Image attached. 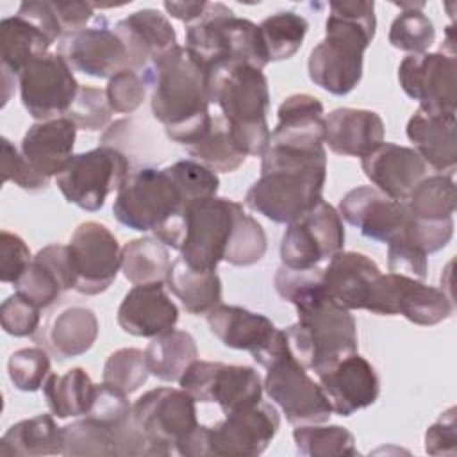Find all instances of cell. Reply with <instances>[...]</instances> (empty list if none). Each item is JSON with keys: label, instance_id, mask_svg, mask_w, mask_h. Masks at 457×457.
<instances>
[{"label": "cell", "instance_id": "cell-48", "mask_svg": "<svg viewBox=\"0 0 457 457\" xmlns=\"http://www.w3.org/2000/svg\"><path fill=\"white\" fill-rule=\"evenodd\" d=\"M166 171L180 189L186 204L212 198L220 189V179L216 171L198 161L182 159L166 166Z\"/></svg>", "mask_w": 457, "mask_h": 457}, {"label": "cell", "instance_id": "cell-37", "mask_svg": "<svg viewBox=\"0 0 457 457\" xmlns=\"http://www.w3.org/2000/svg\"><path fill=\"white\" fill-rule=\"evenodd\" d=\"M170 266L168 246L157 237H137L121 246V271L134 286L166 284Z\"/></svg>", "mask_w": 457, "mask_h": 457}, {"label": "cell", "instance_id": "cell-33", "mask_svg": "<svg viewBox=\"0 0 457 457\" xmlns=\"http://www.w3.org/2000/svg\"><path fill=\"white\" fill-rule=\"evenodd\" d=\"M61 427L50 414L21 420L7 428L0 439L2 457L61 455Z\"/></svg>", "mask_w": 457, "mask_h": 457}, {"label": "cell", "instance_id": "cell-5", "mask_svg": "<svg viewBox=\"0 0 457 457\" xmlns=\"http://www.w3.org/2000/svg\"><path fill=\"white\" fill-rule=\"evenodd\" d=\"M211 104L221 109L236 146L248 155H262L271 130L266 121L270 87L262 70L250 64H220L209 70Z\"/></svg>", "mask_w": 457, "mask_h": 457}, {"label": "cell", "instance_id": "cell-42", "mask_svg": "<svg viewBox=\"0 0 457 457\" xmlns=\"http://www.w3.org/2000/svg\"><path fill=\"white\" fill-rule=\"evenodd\" d=\"M268 61L291 59L302 46L309 23L293 11H280L264 18L259 25Z\"/></svg>", "mask_w": 457, "mask_h": 457}, {"label": "cell", "instance_id": "cell-45", "mask_svg": "<svg viewBox=\"0 0 457 457\" xmlns=\"http://www.w3.org/2000/svg\"><path fill=\"white\" fill-rule=\"evenodd\" d=\"M148 375L150 370L143 350L120 348L107 357L102 371V382L130 395L146 382Z\"/></svg>", "mask_w": 457, "mask_h": 457}, {"label": "cell", "instance_id": "cell-13", "mask_svg": "<svg viewBox=\"0 0 457 457\" xmlns=\"http://www.w3.org/2000/svg\"><path fill=\"white\" fill-rule=\"evenodd\" d=\"M75 291L95 296L109 289L121 270V246L114 234L98 221L80 223L68 241Z\"/></svg>", "mask_w": 457, "mask_h": 457}, {"label": "cell", "instance_id": "cell-34", "mask_svg": "<svg viewBox=\"0 0 457 457\" xmlns=\"http://www.w3.org/2000/svg\"><path fill=\"white\" fill-rule=\"evenodd\" d=\"M166 286L189 314H207L221 303V280L218 273L195 270L180 257L171 262Z\"/></svg>", "mask_w": 457, "mask_h": 457}, {"label": "cell", "instance_id": "cell-26", "mask_svg": "<svg viewBox=\"0 0 457 457\" xmlns=\"http://www.w3.org/2000/svg\"><path fill=\"white\" fill-rule=\"evenodd\" d=\"M77 130L75 123L64 116L37 121L25 132L20 152L37 175L50 180L73 157Z\"/></svg>", "mask_w": 457, "mask_h": 457}, {"label": "cell", "instance_id": "cell-54", "mask_svg": "<svg viewBox=\"0 0 457 457\" xmlns=\"http://www.w3.org/2000/svg\"><path fill=\"white\" fill-rule=\"evenodd\" d=\"M39 312H41V307H37L34 302H30L23 295L14 293L2 302V307H0L2 328L14 337L34 336L41 320Z\"/></svg>", "mask_w": 457, "mask_h": 457}, {"label": "cell", "instance_id": "cell-23", "mask_svg": "<svg viewBox=\"0 0 457 457\" xmlns=\"http://www.w3.org/2000/svg\"><path fill=\"white\" fill-rule=\"evenodd\" d=\"M116 320L125 334L152 339L175 328L179 309L168 296L164 284H141L123 296Z\"/></svg>", "mask_w": 457, "mask_h": 457}, {"label": "cell", "instance_id": "cell-57", "mask_svg": "<svg viewBox=\"0 0 457 457\" xmlns=\"http://www.w3.org/2000/svg\"><path fill=\"white\" fill-rule=\"evenodd\" d=\"M427 257L423 252L414 248L403 237H396L387 243V264L391 273H402L418 280L427 277Z\"/></svg>", "mask_w": 457, "mask_h": 457}, {"label": "cell", "instance_id": "cell-10", "mask_svg": "<svg viewBox=\"0 0 457 457\" xmlns=\"http://www.w3.org/2000/svg\"><path fill=\"white\" fill-rule=\"evenodd\" d=\"M366 311L380 316H403L414 325L432 327L453 312L452 298L434 286L402 273L378 275L368 295Z\"/></svg>", "mask_w": 457, "mask_h": 457}, {"label": "cell", "instance_id": "cell-51", "mask_svg": "<svg viewBox=\"0 0 457 457\" xmlns=\"http://www.w3.org/2000/svg\"><path fill=\"white\" fill-rule=\"evenodd\" d=\"M280 259L284 266L296 270L314 268L325 261L314 234L302 220L287 225L280 241Z\"/></svg>", "mask_w": 457, "mask_h": 457}, {"label": "cell", "instance_id": "cell-21", "mask_svg": "<svg viewBox=\"0 0 457 457\" xmlns=\"http://www.w3.org/2000/svg\"><path fill=\"white\" fill-rule=\"evenodd\" d=\"M361 166L378 191L400 202L407 200L428 171V166L414 148L387 141L364 155Z\"/></svg>", "mask_w": 457, "mask_h": 457}, {"label": "cell", "instance_id": "cell-7", "mask_svg": "<svg viewBox=\"0 0 457 457\" xmlns=\"http://www.w3.org/2000/svg\"><path fill=\"white\" fill-rule=\"evenodd\" d=\"M298 321L284 330L293 357L321 375L343 357L357 352V323L350 311L323 300L296 311Z\"/></svg>", "mask_w": 457, "mask_h": 457}, {"label": "cell", "instance_id": "cell-9", "mask_svg": "<svg viewBox=\"0 0 457 457\" xmlns=\"http://www.w3.org/2000/svg\"><path fill=\"white\" fill-rule=\"evenodd\" d=\"M243 205L223 196L196 200L186 209V232L180 259L202 271H216L230 245Z\"/></svg>", "mask_w": 457, "mask_h": 457}, {"label": "cell", "instance_id": "cell-47", "mask_svg": "<svg viewBox=\"0 0 457 457\" xmlns=\"http://www.w3.org/2000/svg\"><path fill=\"white\" fill-rule=\"evenodd\" d=\"M298 220H302L309 227V230L314 234L325 261H330L334 255L343 252L345 248L343 218L328 202L321 198Z\"/></svg>", "mask_w": 457, "mask_h": 457}, {"label": "cell", "instance_id": "cell-25", "mask_svg": "<svg viewBox=\"0 0 457 457\" xmlns=\"http://www.w3.org/2000/svg\"><path fill=\"white\" fill-rule=\"evenodd\" d=\"M12 286L16 287V293L23 295L41 309L55 303L64 291L75 289V275L68 246L54 243L41 248Z\"/></svg>", "mask_w": 457, "mask_h": 457}, {"label": "cell", "instance_id": "cell-11", "mask_svg": "<svg viewBox=\"0 0 457 457\" xmlns=\"http://www.w3.org/2000/svg\"><path fill=\"white\" fill-rule=\"evenodd\" d=\"M180 389L196 402L218 403L223 414L250 407L262 400L261 375L252 366L195 361L179 380Z\"/></svg>", "mask_w": 457, "mask_h": 457}, {"label": "cell", "instance_id": "cell-43", "mask_svg": "<svg viewBox=\"0 0 457 457\" xmlns=\"http://www.w3.org/2000/svg\"><path fill=\"white\" fill-rule=\"evenodd\" d=\"M296 452L305 457H336L357 455L355 437L350 430L339 425H298L293 430Z\"/></svg>", "mask_w": 457, "mask_h": 457}, {"label": "cell", "instance_id": "cell-31", "mask_svg": "<svg viewBox=\"0 0 457 457\" xmlns=\"http://www.w3.org/2000/svg\"><path fill=\"white\" fill-rule=\"evenodd\" d=\"M52 45L54 41L27 18L20 14L4 18L0 23V68L18 77L29 62L46 55Z\"/></svg>", "mask_w": 457, "mask_h": 457}, {"label": "cell", "instance_id": "cell-44", "mask_svg": "<svg viewBox=\"0 0 457 457\" xmlns=\"http://www.w3.org/2000/svg\"><path fill=\"white\" fill-rule=\"evenodd\" d=\"M273 284L278 296L293 303L296 311H303L328 300L323 286V270L318 266L296 270L282 264L275 273Z\"/></svg>", "mask_w": 457, "mask_h": 457}, {"label": "cell", "instance_id": "cell-60", "mask_svg": "<svg viewBox=\"0 0 457 457\" xmlns=\"http://www.w3.org/2000/svg\"><path fill=\"white\" fill-rule=\"evenodd\" d=\"M16 14H20V16L27 18L29 21H32L34 25H37L54 43L61 41L62 30L57 21V16L52 9V2H36V0L21 2Z\"/></svg>", "mask_w": 457, "mask_h": 457}, {"label": "cell", "instance_id": "cell-53", "mask_svg": "<svg viewBox=\"0 0 457 457\" xmlns=\"http://www.w3.org/2000/svg\"><path fill=\"white\" fill-rule=\"evenodd\" d=\"M146 84L139 71L125 68L109 79L105 95L112 112L130 114L134 112L146 96Z\"/></svg>", "mask_w": 457, "mask_h": 457}, {"label": "cell", "instance_id": "cell-38", "mask_svg": "<svg viewBox=\"0 0 457 457\" xmlns=\"http://www.w3.org/2000/svg\"><path fill=\"white\" fill-rule=\"evenodd\" d=\"M184 148L191 157L216 173L236 171L246 161V155L236 146L230 127L221 114L212 116L209 129Z\"/></svg>", "mask_w": 457, "mask_h": 457}, {"label": "cell", "instance_id": "cell-49", "mask_svg": "<svg viewBox=\"0 0 457 457\" xmlns=\"http://www.w3.org/2000/svg\"><path fill=\"white\" fill-rule=\"evenodd\" d=\"M7 373L20 391L34 393L41 389L50 375L48 352L39 346L16 350L7 361Z\"/></svg>", "mask_w": 457, "mask_h": 457}, {"label": "cell", "instance_id": "cell-32", "mask_svg": "<svg viewBox=\"0 0 457 457\" xmlns=\"http://www.w3.org/2000/svg\"><path fill=\"white\" fill-rule=\"evenodd\" d=\"M98 337L96 314L87 307H68L46 327V345L61 359L86 353Z\"/></svg>", "mask_w": 457, "mask_h": 457}, {"label": "cell", "instance_id": "cell-4", "mask_svg": "<svg viewBox=\"0 0 457 457\" xmlns=\"http://www.w3.org/2000/svg\"><path fill=\"white\" fill-rule=\"evenodd\" d=\"M186 204L166 168L145 166L129 173L118 189L112 214L137 232H154L166 246L180 250L186 232Z\"/></svg>", "mask_w": 457, "mask_h": 457}, {"label": "cell", "instance_id": "cell-46", "mask_svg": "<svg viewBox=\"0 0 457 457\" xmlns=\"http://www.w3.org/2000/svg\"><path fill=\"white\" fill-rule=\"evenodd\" d=\"M266 248H268V239L262 225L241 209L223 261L241 268L252 266L264 257Z\"/></svg>", "mask_w": 457, "mask_h": 457}, {"label": "cell", "instance_id": "cell-61", "mask_svg": "<svg viewBox=\"0 0 457 457\" xmlns=\"http://www.w3.org/2000/svg\"><path fill=\"white\" fill-rule=\"evenodd\" d=\"M175 453L186 457H211V427L196 425L175 443Z\"/></svg>", "mask_w": 457, "mask_h": 457}, {"label": "cell", "instance_id": "cell-28", "mask_svg": "<svg viewBox=\"0 0 457 457\" xmlns=\"http://www.w3.org/2000/svg\"><path fill=\"white\" fill-rule=\"evenodd\" d=\"M384 121L375 111L339 107L325 116L323 143L337 155L364 157L384 143Z\"/></svg>", "mask_w": 457, "mask_h": 457}, {"label": "cell", "instance_id": "cell-29", "mask_svg": "<svg viewBox=\"0 0 457 457\" xmlns=\"http://www.w3.org/2000/svg\"><path fill=\"white\" fill-rule=\"evenodd\" d=\"M455 129V114H436L418 107L409 118L405 132L427 166L452 175L457 164Z\"/></svg>", "mask_w": 457, "mask_h": 457}, {"label": "cell", "instance_id": "cell-3", "mask_svg": "<svg viewBox=\"0 0 457 457\" xmlns=\"http://www.w3.org/2000/svg\"><path fill=\"white\" fill-rule=\"evenodd\" d=\"M325 37L311 50L309 79L330 95H348L362 79L364 52L375 37L373 2H330Z\"/></svg>", "mask_w": 457, "mask_h": 457}, {"label": "cell", "instance_id": "cell-41", "mask_svg": "<svg viewBox=\"0 0 457 457\" xmlns=\"http://www.w3.org/2000/svg\"><path fill=\"white\" fill-rule=\"evenodd\" d=\"M61 455L66 457H116V439L109 427L84 416L61 427Z\"/></svg>", "mask_w": 457, "mask_h": 457}, {"label": "cell", "instance_id": "cell-62", "mask_svg": "<svg viewBox=\"0 0 457 457\" xmlns=\"http://www.w3.org/2000/svg\"><path fill=\"white\" fill-rule=\"evenodd\" d=\"M207 4L209 2L200 0V2H164L162 5H164L168 14L184 21L186 25H191L193 21H196L204 14Z\"/></svg>", "mask_w": 457, "mask_h": 457}, {"label": "cell", "instance_id": "cell-18", "mask_svg": "<svg viewBox=\"0 0 457 457\" xmlns=\"http://www.w3.org/2000/svg\"><path fill=\"white\" fill-rule=\"evenodd\" d=\"M59 54L73 71L95 79H111L129 68L127 48L105 18H98L93 27L62 37L59 41Z\"/></svg>", "mask_w": 457, "mask_h": 457}, {"label": "cell", "instance_id": "cell-35", "mask_svg": "<svg viewBox=\"0 0 457 457\" xmlns=\"http://www.w3.org/2000/svg\"><path fill=\"white\" fill-rule=\"evenodd\" d=\"M145 357L154 377L164 382H179L189 364L198 359V348L189 332L173 328L152 337Z\"/></svg>", "mask_w": 457, "mask_h": 457}, {"label": "cell", "instance_id": "cell-16", "mask_svg": "<svg viewBox=\"0 0 457 457\" xmlns=\"http://www.w3.org/2000/svg\"><path fill=\"white\" fill-rule=\"evenodd\" d=\"M132 411L136 423L161 455L175 453V443L198 425L196 400L184 389H150L134 402Z\"/></svg>", "mask_w": 457, "mask_h": 457}, {"label": "cell", "instance_id": "cell-56", "mask_svg": "<svg viewBox=\"0 0 457 457\" xmlns=\"http://www.w3.org/2000/svg\"><path fill=\"white\" fill-rule=\"evenodd\" d=\"M27 243L12 232L2 230L0 234V280L4 284H16L23 271L32 262Z\"/></svg>", "mask_w": 457, "mask_h": 457}, {"label": "cell", "instance_id": "cell-12", "mask_svg": "<svg viewBox=\"0 0 457 457\" xmlns=\"http://www.w3.org/2000/svg\"><path fill=\"white\" fill-rule=\"evenodd\" d=\"M264 389L291 425L325 423L332 416V405L321 384H316L307 370L293 357L291 350L266 368Z\"/></svg>", "mask_w": 457, "mask_h": 457}, {"label": "cell", "instance_id": "cell-55", "mask_svg": "<svg viewBox=\"0 0 457 457\" xmlns=\"http://www.w3.org/2000/svg\"><path fill=\"white\" fill-rule=\"evenodd\" d=\"M2 175L4 182H14L25 191L36 193L48 187V179L37 175L27 162L21 152L7 139L2 137Z\"/></svg>", "mask_w": 457, "mask_h": 457}, {"label": "cell", "instance_id": "cell-8", "mask_svg": "<svg viewBox=\"0 0 457 457\" xmlns=\"http://www.w3.org/2000/svg\"><path fill=\"white\" fill-rule=\"evenodd\" d=\"M127 177V155L112 145H98L93 150L73 154L55 182L66 202L95 212L104 207L111 193H118Z\"/></svg>", "mask_w": 457, "mask_h": 457}, {"label": "cell", "instance_id": "cell-40", "mask_svg": "<svg viewBox=\"0 0 457 457\" xmlns=\"http://www.w3.org/2000/svg\"><path fill=\"white\" fill-rule=\"evenodd\" d=\"M400 14L389 27V43L403 52L425 54L436 41V29L432 20L421 11L425 2H395Z\"/></svg>", "mask_w": 457, "mask_h": 457}, {"label": "cell", "instance_id": "cell-30", "mask_svg": "<svg viewBox=\"0 0 457 457\" xmlns=\"http://www.w3.org/2000/svg\"><path fill=\"white\" fill-rule=\"evenodd\" d=\"M278 121L271 132V145L293 148H321L325 137L323 104L307 93H295L282 100L277 111Z\"/></svg>", "mask_w": 457, "mask_h": 457}, {"label": "cell", "instance_id": "cell-17", "mask_svg": "<svg viewBox=\"0 0 457 457\" xmlns=\"http://www.w3.org/2000/svg\"><path fill=\"white\" fill-rule=\"evenodd\" d=\"M280 427L277 409L268 402L225 414V420L211 427V450L214 457L261 455Z\"/></svg>", "mask_w": 457, "mask_h": 457}, {"label": "cell", "instance_id": "cell-14", "mask_svg": "<svg viewBox=\"0 0 457 457\" xmlns=\"http://www.w3.org/2000/svg\"><path fill=\"white\" fill-rule=\"evenodd\" d=\"M18 86L25 111L37 121L64 116L80 87L59 52L29 62L18 75Z\"/></svg>", "mask_w": 457, "mask_h": 457}, {"label": "cell", "instance_id": "cell-27", "mask_svg": "<svg viewBox=\"0 0 457 457\" xmlns=\"http://www.w3.org/2000/svg\"><path fill=\"white\" fill-rule=\"evenodd\" d=\"M380 270L373 259L359 252H339L323 270L327 298L346 311L364 309Z\"/></svg>", "mask_w": 457, "mask_h": 457}, {"label": "cell", "instance_id": "cell-1", "mask_svg": "<svg viewBox=\"0 0 457 457\" xmlns=\"http://www.w3.org/2000/svg\"><path fill=\"white\" fill-rule=\"evenodd\" d=\"M141 77L150 89L152 114L171 141L187 146L209 129V71L186 46L154 61Z\"/></svg>", "mask_w": 457, "mask_h": 457}, {"label": "cell", "instance_id": "cell-50", "mask_svg": "<svg viewBox=\"0 0 457 457\" xmlns=\"http://www.w3.org/2000/svg\"><path fill=\"white\" fill-rule=\"evenodd\" d=\"M112 116L105 89L80 86L64 118L71 120L79 130H102Z\"/></svg>", "mask_w": 457, "mask_h": 457}, {"label": "cell", "instance_id": "cell-52", "mask_svg": "<svg viewBox=\"0 0 457 457\" xmlns=\"http://www.w3.org/2000/svg\"><path fill=\"white\" fill-rule=\"evenodd\" d=\"M86 416L100 421L102 425L109 427L112 434H116L129 421H132L134 411L123 391L102 382V384H96L95 400Z\"/></svg>", "mask_w": 457, "mask_h": 457}, {"label": "cell", "instance_id": "cell-39", "mask_svg": "<svg viewBox=\"0 0 457 457\" xmlns=\"http://www.w3.org/2000/svg\"><path fill=\"white\" fill-rule=\"evenodd\" d=\"M455 198V182L452 175L436 173L425 177L403 202L411 216L437 221L453 218Z\"/></svg>", "mask_w": 457, "mask_h": 457}, {"label": "cell", "instance_id": "cell-6", "mask_svg": "<svg viewBox=\"0 0 457 457\" xmlns=\"http://www.w3.org/2000/svg\"><path fill=\"white\" fill-rule=\"evenodd\" d=\"M186 48L207 71L220 64H250L262 70L270 62L259 25L237 18L221 2H209L204 14L187 25Z\"/></svg>", "mask_w": 457, "mask_h": 457}, {"label": "cell", "instance_id": "cell-2", "mask_svg": "<svg viewBox=\"0 0 457 457\" xmlns=\"http://www.w3.org/2000/svg\"><path fill=\"white\" fill-rule=\"evenodd\" d=\"M261 177L250 186L245 204L273 223L289 225L323 196L327 152L268 145L261 155Z\"/></svg>", "mask_w": 457, "mask_h": 457}, {"label": "cell", "instance_id": "cell-36", "mask_svg": "<svg viewBox=\"0 0 457 457\" xmlns=\"http://www.w3.org/2000/svg\"><path fill=\"white\" fill-rule=\"evenodd\" d=\"M96 384L82 368H71L64 375L50 373L43 384V395L54 416H86L93 405Z\"/></svg>", "mask_w": 457, "mask_h": 457}, {"label": "cell", "instance_id": "cell-58", "mask_svg": "<svg viewBox=\"0 0 457 457\" xmlns=\"http://www.w3.org/2000/svg\"><path fill=\"white\" fill-rule=\"evenodd\" d=\"M457 409H446L425 432V452L428 455L457 453Z\"/></svg>", "mask_w": 457, "mask_h": 457}, {"label": "cell", "instance_id": "cell-19", "mask_svg": "<svg viewBox=\"0 0 457 457\" xmlns=\"http://www.w3.org/2000/svg\"><path fill=\"white\" fill-rule=\"evenodd\" d=\"M339 216L357 227L368 239L389 243L403 234L409 223L405 202L386 196L373 186H357L339 202Z\"/></svg>", "mask_w": 457, "mask_h": 457}, {"label": "cell", "instance_id": "cell-22", "mask_svg": "<svg viewBox=\"0 0 457 457\" xmlns=\"http://www.w3.org/2000/svg\"><path fill=\"white\" fill-rule=\"evenodd\" d=\"M112 29L127 48L129 68L139 73L179 46L173 25L157 9L134 11Z\"/></svg>", "mask_w": 457, "mask_h": 457}, {"label": "cell", "instance_id": "cell-59", "mask_svg": "<svg viewBox=\"0 0 457 457\" xmlns=\"http://www.w3.org/2000/svg\"><path fill=\"white\" fill-rule=\"evenodd\" d=\"M52 9L61 25L62 37L86 29L87 21L95 14V5L89 2H52Z\"/></svg>", "mask_w": 457, "mask_h": 457}, {"label": "cell", "instance_id": "cell-24", "mask_svg": "<svg viewBox=\"0 0 457 457\" xmlns=\"http://www.w3.org/2000/svg\"><path fill=\"white\" fill-rule=\"evenodd\" d=\"M207 325L227 348L246 350L255 362L266 353L278 332L264 314L225 303L207 312Z\"/></svg>", "mask_w": 457, "mask_h": 457}, {"label": "cell", "instance_id": "cell-20", "mask_svg": "<svg viewBox=\"0 0 457 457\" xmlns=\"http://www.w3.org/2000/svg\"><path fill=\"white\" fill-rule=\"evenodd\" d=\"M318 378L332 411L339 416H352L373 405L380 395V380L375 368L357 352L343 357Z\"/></svg>", "mask_w": 457, "mask_h": 457}, {"label": "cell", "instance_id": "cell-15", "mask_svg": "<svg viewBox=\"0 0 457 457\" xmlns=\"http://www.w3.org/2000/svg\"><path fill=\"white\" fill-rule=\"evenodd\" d=\"M403 93L420 102V109L436 114H457V61L445 52L411 54L398 66Z\"/></svg>", "mask_w": 457, "mask_h": 457}]
</instances>
